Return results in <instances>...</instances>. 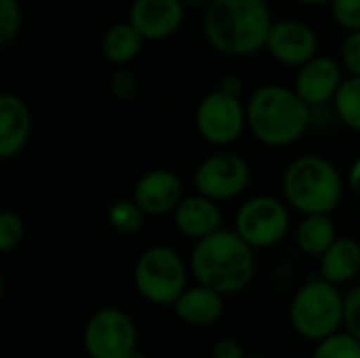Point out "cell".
Instances as JSON below:
<instances>
[{
    "label": "cell",
    "mask_w": 360,
    "mask_h": 358,
    "mask_svg": "<svg viewBox=\"0 0 360 358\" xmlns=\"http://www.w3.org/2000/svg\"><path fill=\"white\" fill-rule=\"evenodd\" d=\"M202 25L213 49L247 57L266 49L274 21L266 0H211Z\"/></svg>",
    "instance_id": "1"
},
{
    "label": "cell",
    "mask_w": 360,
    "mask_h": 358,
    "mask_svg": "<svg viewBox=\"0 0 360 358\" xmlns=\"http://www.w3.org/2000/svg\"><path fill=\"white\" fill-rule=\"evenodd\" d=\"M190 266L194 279L221 295L245 291L255 279L253 247L236 232L224 230L200 238L192 251Z\"/></svg>",
    "instance_id": "2"
},
{
    "label": "cell",
    "mask_w": 360,
    "mask_h": 358,
    "mask_svg": "<svg viewBox=\"0 0 360 358\" xmlns=\"http://www.w3.org/2000/svg\"><path fill=\"white\" fill-rule=\"evenodd\" d=\"M247 124L266 146H289L297 141L310 124V106L281 84L257 89L247 106Z\"/></svg>",
    "instance_id": "3"
},
{
    "label": "cell",
    "mask_w": 360,
    "mask_h": 358,
    "mask_svg": "<svg viewBox=\"0 0 360 358\" xmlns=\"http://www.w3.org/2000/svg\"><path fill=\"white\" fill-rule=\"evenodd\" d=\"M287 203L304 215H329L342 198L338 169L321 156L293 160L283 175Z\"/></svg>",
    "instance_id": "4"
},
{
    "label": "cell",
    "mask_w": 360,
    "mask_h": 358,
    "mask_svg": "<svg viewBox=\"0 0 360 358\" xmlns=\"http://www.w3.org/2000/svg\"><path fill=\"white\" fill-rule=\"evenodd\" d=\"M344 310L346 298L340 293L338 285L325 279H312L295 293L289 319L300 338L321 342L344 327Z\"/></svg>",
    "instance_id": "5"
},
{
    "label": "cell",
    "mask_w": 360,
    "mask_h": 358,
    "mask_svg": "<svg viewBox=\"0 0 360 358\" xmlns=\"http://www.w3.org/2000/svg\"><path fill=\"white\" fill-rule=\"evenodd\" d=\"M188 272L181 255L171 247H152L137 260L135 287L139 295L156 306H175L188 289Z\"/></svg>",
    "instance_id": "6"
},
{
    "label": "cell",
    "mask_w": 360,
    "mask_h": 358,
    "mask_svg": "<svg viewBox=\"0 0 360 358\" xmlns=\"http://www.w3.org/2000/svg\"><path fill=\"white\" fill-rule=\"evenodd\" d=\"M82 340L89 358H129L137 350V327L124 310L101 308L89 319Z\"/></svg>",
    "instance_id": "7"
},
{
    "label": "cell",
    "mask_w": 360,
    "mask_h": 358,
    "mask_svg": "<svg viewBox=\"0 0 360 358\" xmlns=\"http://www.w3.org/2000/svg\"><path fill=\"white\" fill-rule=\"evenodd\" d=\"M287 207L272 196H255L236 213V232L253 247L268 249L278 245L289 230Z\"/></svg>",
    "instance_id": "8"
},
{
    "label": "cell",
    "mask_w": 360,
    "mask_h": 358,
    "mask_svg": "<svg viewBox=\"0 0 360 358\" xmlns=\"http://www.w3.org/2000/svg\"><path fill=\"white\" fill-rule=\"evenodd\" d=\"M247 110H243L238 97L230 91L209 93L196 110V127L202 139L213 146H228L236 141L245 129Z\"/></svg>",
    "instance_id": "9"
},
{
    "label": "cell",
    "mask_w": 360,
    "mask_h": 358,
    "mask_svg": "<svg viewBox=\"0 0 360 358\" xmlns=\"http://www.w3.org/2000/svg\"><path fill=\"white\" fill-rule=\"evenodd\" d=\"M198 194L213 200H230L249 186V167L236 154H217L207 158L194 175Z\"/></svg>",
    "instance_id": "10"
},
{
    "label": "cell",
    "mask_w": 360,
    "mask_h": 358,
    "mask_svg": "<svg viewBox=\"0 0 360 358\" xmlns=\"http://www.w3.org/2000/svg\"><path fill=\"white\" fill-rule=\"evenodd\" d=\"M266 49L285 65H304L316 57L319 38L306 23L287 19L272 25Z\"/></svg>",
    "instance_id": "11"
},
{
    "label": "cell",
    "mask_w": 360,
    "mask_h": 358,
    "mask_svg": "<svg viewBox=\"0 0 360 358\" xmlns=\"http://www.w3.org/2000/svg\"><path fill=\"white\" fill-rule=\"evenodd\" d=\"M129 21L146 40H165L184 23L181 0H135Z\"/></svg>",
    "instance_id": "12"
},
{
    "label": "cell",
    "mask_w": 360,
    "mask_h": 358,
    "mask_svg": "<svg viewBox=\"0 0 360 358\" xmlns=\"http://www.w3.org/2000/svg\"><path fill=\"white\" fill-rule=\"evenodd\" d=\"M342 70L338 61L331 57H314L308 63L300 65L297 78H295V91L297 95L310 106H323L331 99H335L338 89L342 84Z\"/></svg>",
    "instance_id": "13"
},
{
    "label": "cell",
    "mask_w": 360,
    "mask_h": 358,
    "mask_svg": "<svg viewBox=\"0 0 360 358\" xmlns=\"http://www.w3.org/2000/svg\"><path fill=\"white\" fill-rule=\"evenodd\" d=\"M181 181L175 173L156 169L146 173L135 186V203L146 211V215H165L175 211L184 200Z\"/></svg>",
    "instance_id": "14"
},
{
    "label": "cell",
    "mask_w": 360,
    "mask_h": 358,
    "mask_svg": "<svg viewBox=\"0 0 360 358\" xmlns=\"http://www.w3.org/2000/svg\"><path fill=\"white\" fill-rule=\"evenodd\" d=\"M32 118L27 106L17 95L0 97V158L8 160L17 156L27 143Z\"/></svg>",
    "instance_id": "15"
},
{
    "label": "cell",
    "mask_w": 360,
    "mask_h": 358,
    "mask_svg": "<svg viewBox=\"0 0 360 358\" xmlns=\"http://www.w3.org/2000/svg\"><path fill=\"white\" fill-rule=\"evenodd\" d=\"M224 295L207 285L188 287L175 302V317L192 327H209L217 323L224 314Z\"/></svg>",
    "instance_id": "16"
},
{
    "label": "cell",
    "mask_w": 360,
    "mask_h": 358,
    "mask_svg": "<svg viewBox=\"0 0 360 358\" xmlns=\"http://www.w3.org/2000/svg\"><path fill=\"white\" fill-rule=\"evenodd\" d=\"M221 211L217 200L207 198L202 194L184 198L175 209V224L181 234L190 238H205L221 228Z\"/></svg>",
    "instance_id": "17"
},
{
    "label": "cell",
    "mask_w": 360,
    "mask_h": 358,
    "mask_svg": "<svg viewBox=\"0 0 360 358\" xmlns=\"http://www.w3.org/2000/svg\"><path fill=\"white\" fill-rule=\"evenodd\" d=\"M360 272V245L352 238H338L321 255V276L333 285H346Z\"/></svg>",
    "instance_id": "18"
},
{
    "label": "cell",
    "mask_w": 360,
    "mask_h": 358,
    "mask_svg": "<svg viewBox=\"0 0 360 358\" xmlns=\"http://www.w3.org/2000/svg\"><path fill=\"white\" fill-rule=\"evenodd\" d=\"M143 36L137 32V27L129 21V23H118L114 27L108 30V34L103 36V53L112 63H129L133 61L143 44Z\"/></svg>",
    "instance_id": "19"
},
{
    "label": "cell",
    "mask_w": 360,
    "mask_h": 358,
    "mask_svg": "<svg viewBox=\"0 0 360 358\" xmlns=\"http://www.w3.org/2000/svg\"><path fill=\"white\" fill-rule=\"evenodd\" d=\"M335 241V226L327 215H306L297 228V247L308 255L321 257Z\"/></svg>",
    "instance_id": "20"
},
{
    "label": "cell",
    "mask_w": 360,
    "mask_h": 358,
    "mask_svg": "<svg viewBox=\"0 0 360 358\" xmlns=\"http://www.w3.org/2000/svg\"><path fill=\"white\" fill-rule=\"evenodd\" d=\"M333 101H335L340 120L346 127L360 131V76H352L344 80Z\"/></svg>",
    "instance_id": "21"
},
{
    "label": "cell",
    "mask_w": 360,
    "mask_h": 358,
    "mask_svg": "<svg viewBox=\"0 0 360 358\" xmlns=\"http://www.w3.org/2000/svg\"><path fill=\"white\" fill-rule=\"evenodd\" d=\"M110 226L120 234H137L143 228L146 211L133 200H116L108 211Z\"/></svg>",
    "instance_id": "22"
},
{
    "label": "cell",
    "mask_w": 360,
    "mask_h": 358,
    "mask_svg": "<svg viewBox=\"0 0 360 358\" xmlns=\"http://www.w3.org/2000/svg\"><path fill=\"white\" fill-rule=\"evenodd\" d=\"M312 358H360V340L350 331L340 329L338 333L316 342Z\"/></svg>",
    "instance_id": "23"
},
{
    "label": "cell",
    "mask_w": 360,
    "mask_h": 358,
    "mask_svg": "<svg viewBox=\"0 0 360 358\" xmlns=\"http://www.w3.org/2000/svg\"><path fill=\"white\" fill-rule=\"evenodd\" d=\"M23 222L19 219L17 213L13 211H2L0 213V251L2 253H11L13 249H17L23 241Z\"/></svg>",
    "instance_id": "24"
},
{
    "label": "cell",
    "mask_w": 360,
    "mask_h": 358,
    "mask_svg": "<svg viewBox=\"0 0 360 358\" xmlns=\"http://www.w3.org/2000/svg\"><path fill=\"white\" fill-rule=\"evenodd\" d=\"M21 25V8L17 0H0V44H8Z\"/></svg>",
    "instance_id": "25"
},
{
    "label": "cell",
    "mask_w": 360,
    "mask_h": 358,
    "mask_svg": "<svg viewBox=\"0 0 360 358\" xmlns=\"http://www.w3.org/2000/svg\"><path fill=\"white\" fill-rule=\"evenodd\" d=\"M331 6H333L335 21L344 30L348 32L360 30V0H331Z\"/></svg>",
    "instance_id": "26"
},
{
    "label": "cell",
    "mask_w": 360,
    "mask_h": 358,
    "mask_svg": "<svg viewBox=\"0 0 360 358\" xmlns=\"http://www.w3.org/2000/svg\"><path fill=\"white\" fill-rule=\"evenodd\" d=\"M344 327L354 338L360 340V285H356L346 295V310H344Z\"/></svg>",
    "instance_id": "27"
},
{
    "label": "cell",
    "mask_w": 360,
    "mask_h": 358,
    "mask_svg": "<svg viewBox=\"0 0 360 358\" xmlns=\"http://www.w3.org/2000/svg\"><path fill=\"white\" fill-rule=\"evenodd\" d=\"M342 61L352 76H360V30L350 32L342 46Z\"/></svg>",
    "instance_id": "28"
},
{
    "label": "cell",
    "mask_w": 360,
    "mask_h": 358,
    "mask_svg": "<svg viewBox=\"0 0 360 358\" xmlns=\"http://www.w3.org/2000/svg\"><path fill=\"white\" fill-rule=\"evenodd\" d=\"M110 87H112L114 97L131 99L135 95V91H137V80H135V76L129 70H118V72H114Z\"/></svg>",
    "instance_id": "29"
},
{
    "label": "cell",
    "mask_w": 360,
    "mask_h": 358,
    "mask_svg": "<svg viewBox=\"0 0 360 358\" xmlns=\"http://www.w3.org/2000/svg\"><path fill=\"white\" fill-rule=\"evenodd\" d=\"M211 358H247L240 342L232 338H221L213 344L211 348Z\"/></svg>",
    "instance_id": "30"
},
{
    "label": "cell",
    "mask_w": 360,
    "mask_h": 358,
    "mask_svg": "<svg viewBox=\"0 0 360 358\" xmlns=\"http://www.w3.org/2000/svg\"><path fill=\"white\" fill-rule=\"evenodd\" d=\"M350 186H352V190L359 194L360 198V158L354 162V167L350 171Z\"/></svg>",
    "instance_id": "31"
},
{
    "label": "cell",
    "mask_w": 360,
    "mask_h": 358,
    "mask_svg": "<svg viewBox=\"0 0 360 358\" xmlns=\"http://www.w3.org/2000/svg\"><path fill=\"white\" fill-rule=\"evenodd\" d=\"M300 2H306V4H325V2H331V0H300Z\"/></svg>",
    "instance_id": "32"
},
{
    "label": "cell",
    "mask_w": 360,
    "mask_h": 358,
    "mask_svg": "<svg viewBox=\"0 0 360 358\" xmlns=\"http://www.w3.org/2000/svg\"><path fill=\"white\" fill-rule=\"evenodd\" d=\"M129 358H148V357H146L141 350H135V352H131V354H129Z\"/></svg>",
    "instance_id": "33"
},
{
    "label": "cell",
    "mask_w": 360,
    "mask_h": 358,
    "mask_svg": "<svg viewBox=\"0 0 360 358\" xmlns=\"http://www.w3.org/2000/svg\"><path fill=\"white\" fill-rule=\"evenodd\" d=\"M247 358H264V357H247Z\"/></svg>",
    "instance_id": "34"
}]
</instances>
